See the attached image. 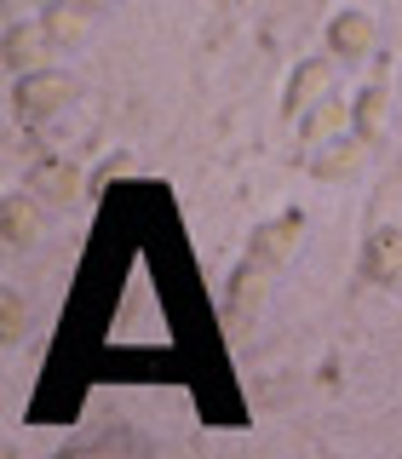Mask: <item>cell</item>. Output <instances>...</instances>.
Here are the masks:
<instances>
[{"label":"cell","mask_w":402,"mask_h":459,"mask_svg":"<svg viewBox=\"0 0 402 459\" xmlns=\"http://www.w3.org/2000/svg\"><path fill=\"white\" fill-rule=\"evenodd\" d=\"M81 81L69 75V69H29V75H18V86H12V115L29 126H47L52 115H64L69 104H75Z\"/></svg>","instance_id":"cell-1"},{"label":"cell","mask_w":402,"mask_h":459,"mask_svg":"<svg viewBox=\"0 0 402 459\" xmlns=\"http://www.w3.org/2000/svg\"><path fill=\"white\" fill-rule=\"evenodd\" d=\"M270 287H276V264H265V258H241L236 270H230V287H224V316H230V333H241V327L253 322L258 310L270 305Z\"/></svg>","instance_id":"cell-2"},{"label":"cell","mask_w":402,"mask_h":459,"mask_svg":"<svg viewBox=\"0 0 402 459\" xmlns=\"http://www.w3.org/2000/svg\"><path fill=\"white\" fill-rule=\"evenodd\" d=\"M328 57H339V64H363V57H373V47H380V23L368 18L363 6H345L328 18Z\"/></svg>","instance_id":"cell-3"},{"label":"cell","mask_w":402,"mask_h":459,"mask_svg":"<svg viewBox=\"0 0 402 459\" xmlns=\"http://www.w3.org/2000/svg\"><path fill=\"white\" fill-rule=\"evenodd\" d=\"M86 172L75 161H64V155H40L35 167H29V195H40L47 207H75V201L86 195Z\"/></svg>","instance_id":"cell-4"},{"label":"cell","mask_w":402,"mask_h":459,"mask_svg":"<svg viewBox=\"0 0 402 459\" xmlns=\"http://www.w3.org/2000/svg\"><path fill=\"white\" fill-rule=\"evenodd\" d=\"M52 52H57V40H52L47 18H18V23L6 29V47H0V57H6V69H12V75L47 69V64H52Z\"/></svg>","instance_id":"cell-5"},{"label":"cell","mask_w":402,"mask_h":459,"mask_svg":"<svg viewBox=\"0 0 402 459\" xmlns=\"http://www.w3.org/2000/svg\"><path fill=\"white\" fill-rule=\"evenodd\" d=\"M328 92H334V57H299L293 75H287V92H282V115L299 121V115Z\"/></svg>","instance_id":"cell-6"},{"label":"cell","mask_w":402,"mask_h":459,"mask_svg":"<svg viewBox=\"0 0 402 459\" xmlns=\"http://www.w3.org/2000/svg\"><path fill=\"white\" fill-rule=\"evenodd\" d=\"M299 241H305V212H276V219H265V224H258L253 236H248V253L282 270L287 258H293Z\"/></svg>","instance_id":"cell-7"},{"label":"cell","mask_w":402,"mask_h":459,"mask_svg":"<svg viewBox=\"0 0 402 459\" xmlns=\"http://www.w3.org/2000/svg\"><path fill=\"white\" fill-rule=\"evenodd\" d=\"M40 230H47V201L29 195V190H12L0 201V236H6V247H35Z\"/></svg>","instance_id":"cell-8"},{"label":"cell","mask_w":402,"mask_h":459,"mask_svg":"<svg viewBox=\"0 0 402 459\" xmlns=\"http://www.w3.org/2000/svg\"><path fill=\"white\" fill-rule=\"evenodd\" d=\"M363 155H368V143L356 138V133H345L334 143H322V150H310V178L316 184H345V178H356L363 172Z\"/></svg>","instance_id":"cell-9"},{"label":"cell","mask_w":402,"mask_h":459,"mask_svg":"<svg viewBox=\"0 0 402 459\" xmlns=\"http://www.w3.org/2000/svg\"><path fill=\"white\" fill-rule=\"evenodd\" d=\"M299 133H305V143L310 150H322V143H334V138H345L351 133V104H345V98H316V104L299 115Z\"/></svg>","instance_id":"cell-10"},{"label":"cell","mask_w":402,"mask_h":459,"mask_svg":"<svg viewBox=\"0 0 402 459\" xmlns=\"http://www.w3.org/2000/svg\"><path fill=\"white\" fill-rule=\"evenodd\" d=\"M391 109H397L391 86H363V92L351 98V133L363 143H380L385 126H391Z\"/></svg>","instance_id":"cell-11"},{"label":"cell","mask_w":402,"mask_h":459,"mask_svg":"<svg viewBox=\"0 0 402 459\" xmlns=\"http://www.w3.org/2000/svg\"><path fill=\"white\" fill-rule=\"evenodd\" d=\"M363 276L368 281H402V224H385L363 241Z\"/></svg>","instance_id":"cell-12"},{"label":"cell","mask_w":402,"mask_h":459,"mask_svg":"<svg viewBox=\"0 0 402 459\" xmlns=\"http://www.w3.org/2000/svg\"><path fill=\"white\" fill-rule=\"evenodd\" d=\"M40 18H47V29H52V40H57V47H75V40L86 35V18H92V12L75 6V0H57V6H47Z\"/></svg>","instance_id":"cell-13"},{"label":"cell","mask_w":402,"mask_h":459,"mask_svg":"<svg viewBox=\"0 0 402 459\" xmlns=\"http://www.w3.org/2000/svg\"><path fill=\"white\" fill-rule=\"evenodd\" d=\"M23 327H29V299L18 293V287H6V293H0V339L18 344Z\"/></svg>","instance_id":"cell-14"},{"label":"cell","mask_w":402,"mask_h":459,"mask_svg":"<svg viewBox=\"0 0 402 459\" xmlns=\"http://www.w3.org/2000/svg\"><path fill=\"white\" fill-rule=\"evenodd\" d=\"M75 6H86V12H98V6H104V0H75Z\"/></svg>","instance_id":"cell-15"},{"label":"cell","mask_w":402,"mask_h":459,"mask_svg":"<svg viewBox=\"0 0 402 459\" xmlns=\"http://www.w3.org/2000/svg\"><path fill=\"white\" fill-rule=\"evenodd\" d=\"M35 6H40V12H47V6H57V0H35Z\"/></svg>","instance_id":"cell-16"},{"label":"cell","mask_w":402,"mask_h":459,"mask_svg":"<svg viewBox=\"0 0 402 459\" xmlns=\"http://www.w3.org/2000/svg\"><path fill=\"white\" fill-rule=\"evenodd\" d=\"M397 98H402V75H397Z\"/></svg>","instance_id":"cell-17"}]
</instances>
